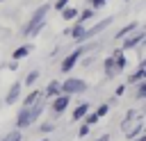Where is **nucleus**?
I'll use <instances>...</instances> for the list:
<instances>
[{
  "label": "nucleus",
  "mask_w": 146,
  "mask_h": 141,
  "mask_svg": "<svg viewBox=\"0 0 146 141\" xmlns=\"http://www.w3.org/2000/svg\"><path fill=\"white\" fill-rule=\"evenodd\" d=\"M39 130H41L43 134H48V132H52V130H55V123H41V125H39Z\"/></svg>",
  "instance_id": "cd10ccee"
},
{
  "label": "nucleus",
  "mask_w": 146,
  "mask_h": 141,
  "mask_svg": "<svg viewBox=\"0 0 146 141\" xmlns=\"http://www.w3.org/2000/svg\"><path fill=\"white\" fill-rule=\"evenodd\" d=\"M89 130H91V125L82 123V125H80V130H78V136H87V134H89Z\"/></svg>",
  "instance_id": "c756f323"
},
{
  "label": "nucleus",
  "mask_w": 146,
  "mask_h": 141,
  "mask_svg": "<svg viewBox=\"0 0 146 141\" xmlns=\"http://www.w3.org/2000/svg\"><path fill=\"white\" fill-rule=\"evenodd\" d=\"M139 80H146V64H144V61L137 66V70H135V73H130V75H128V84H135V82H139Z\"/></svg>",
  "instance_id": "9b49d317"
},
{
  "label": "nucleus",
  "mask_w": 146,
  "mask_h": 141,
  "mask_svg": "<svg viewBox=\"0 0 146 141\" xmlns=\"http://www.w3.org/2000/svg\"><path fill=\"white\" fill-rule=\"evenodd\" d=\"M135 139H137V141H146V134H137Z\"/></svg>",
  "instance_id": "72a5a7b5"
},
{
  "label": "nucleus",
  "mask_w": 146,
  "mask_h": 141,
  "mask_svg": "<svg viewBox=\"0 0 146 141\" xmlns=\"http://www.w3.org/2000/svg\"><path fill=\"white\" fill-rule=\"evenodd\" d=\"M96 141H110V134H103V136H98Z\"/></svg>",
  "instance_id": "473e14b6"
},
{
  "label": "nucleus",
  "mask_w": 146,
  "mask_h": 141,
  "mask_svg": "<svg viewBox=\"0 0 146 141\" xmlns=\"http://www.w3.org/2000/svg\"><path fill=\"white\" fill-rule=\"evenodd\" d=\"M66 5H68V0H55V2L50 5V7H55V11H62V9L66 7Z\"/></svg>",
  "instance_id": "c85d7f7f"
},
{
  "label": "nucleus",
  "mask_w": 146,
  "mask_h": 141,
  "mask_svg": "<svg viewBox=\"0 0 146 141\" xmlns=\"http://www.w3.org/2000/svg\"><path fill=\"white\" fill-rule=\"evenodd\" d=\"M96 16V9H91V7H87V9H82V11H78V23H89L91 18Z\"/></svg>",
  "instance_id": "a211bd4d"
},
{
  "label": "nucleus",
  "mask_w": 146,
  "mask_h": 141,
  "mask_svg": "<svg viewBox=\"0 0 146 141\" xmlns=\"http://www.w3.org/2000/svg\"><path fill=\"white\" fill-rule=\"evenodd\" d=\"M82 118H84L87 125H96V123H98V114H96V111H87Z\"/></svg>",
  "instance_id": "b1692460"
},
{
  "label": "nucleus",
  "mask_w": 146,
  "mask_h": 141,
  "mask_svg": "<svg viewBox=\"0 0 146 141\" xmlns=\"http://www.w3.org/2000/svg\"><path fill=\"white\" fill-rule=\"evenodd\" d=\"M135 116H137V111H135V109H128V111H125V116H123V123H121V130H128V127H130V125L135 123V121H132Z\"/></svg>",
  "instance_id": "412c9836"
},
{
  "label": "nucleus",
  "mask_w": 146,
  "mask_h": 141,
  "mask_svg": "<svg viewBox=\"0 0 146 141\" xmlns=\"http://www.w3.org/2000/svg\"><path fill=\"white\" fill-rule=\"evenodd\" d=\"M21 93H23V82H14L7 91V96H5V105H16Z\"/></svg>",
  "instance_id": "6e6552de"
},
{
  "label": "nucleus",
  "mask_w": 146,
  "mask_h": 141,
  "mask_svg": "<svg viewBox=\"0 0 146 141\" xmlns=\"http://www.w3.org/2000/svg\"><path fill=\"white\" fill-rule=\"evenodd\" d=\"M30 52H32V45H30V43H25V45H18V48L11 52V59H14V61H21V59H25Z\"/></svg>",
  "instance_id": "f8f14e48"
},
{
  "label": "nucleus",
  "mask_w": 146,
  "mask_h": 141,
  "mask_svg": "<svg viewBox=\"0 0 146 141\" xmlns=\"http://www.w3.org/2000/svg\"><path fill=\"white\" fill-rule=\"evenodd\" d=\"M87 2H89V7H91V9H96V11H98V9H103V7H105V2H107V0H87Z\"/></svg>",
  "instance_id": "bb28decb"
},
{
  "label": "nucleus",
  "mask_w": 146,
  "mask_h": 141,
  "mask_svg": "<svg viewBox=\"0 0 146 141\" xmlns=\"http://www.w3.org/2000/svg\"><path fill=\"white\" fill-rule=\"evenodd\" d=\"M112 57H114V66H116V70L121 73V70L128 66V57H125V52H123L121 48H116V50H112Z\"/></svg>",
  "instance_id": "9d476101"
},
{
  "label": "nucleus",
  "mask_w": 146,
  "mask_h": 141,
  "mask_svg": "<svg viewBox=\"0 0 146 141\" xmlns=\"http://www.w3.org/2000/svg\"><path fill=\"white\" fill-rule=\"evenodd\" d=\"M57 93H62V86H59V82H57V80H50V82H48V86L43 89V96H46V98H55Z\"/></svg>",
  "instance_id": "2eb2a0df"
},
{
  "label": "nucleus",
  "mask_w": 146,
  "mask_h": 141,
  "mask_svg": "<svg viewBox=\"0 0 146 141\" xmlns=\"http://www.w3.org/2000/svg\"><path fill=\"white\" fill-rule=\"evenodd\" d=\"M144 39H146V32L137 27L135 32H130L128 36H123V39H121V41H123L121 50H123V52H128V50H132V48H139V45L144 43Z\"/></svg>",
  "instance_id": "39448f33"
},
{
  "label": "nucleus",
  "mask_w": 146,
  "mask_h": 141,
  "mask_svg": "<svg viewBox=\"0 0 146 141\" xmlns=\"http://www.w3.org/2000/svg\"><path fill=\"white\" fill-rule=\"evenodd\" d=\"M59 86H62V93H66V96H78L89 89V84L82 77H66L64 82H59Z\"/></svg>",
  "instance_id": "7ed1b4c3"
},
{
  "label": "nucleus",
  "mask_w": 146,
  "mask_h": 141,
  "mask_svg": "<svg viewBox=\"0 0 146 141\" xmlns=\"http://www.w3.org/2000/svg\"><path fill=\"white\" fill-rule=\"evenodd\" d=\"M103 70H105V77H114L119 70H116V66H114V57H112V52H110V57H105V61H103Z\"/></svg>",
  "instance_id": "ddd939ff"
},
{
  "label": "nucleus",
  "mask_w": 146,
  "mask_h": 141,
  "mask_svg": "<svg viewBox=\"0 0 146 141\" xmlns=\"http://www.w3.org/2000/svg\"><path fill=\"white\" fill-rule=\"evenodd\" d=\"M68 102H71V96H66V93H57V96L52 98V102H50V111H52V116H59V114L68 107Z\"/></svg>",
  "instance_id": "0eeeda50"
},
{
  "label": "nucleus",
  "mask_w": 146,
  "mask_h": 141,
  "mask_svg": "<svg viewBox=\"0 0 146 141\" xmlns=\"http://www.w3.org/2000/svg\"><path fill=\"white\" fill-rule=\"evenodd\" d=\"M84 52H87V50H84V45H80V48H75L73 52H68V55L62 59V66H59V70L68 75V73H71V70L78 66V61H80V57H82Z\"/></svg>",
  "instance_id": "20e7f679"
},
{
  "label": "nucleus",
  "mask_w": 146,
  "mask_h": 141,
  "mask_svg": "<svg viewBox=\"0 0 146 141\" xmlns=\"http://www.w3.org/2000/svg\"><path fill=\"white\" fill-rule=\"evenodd\" d=\"M41 98H43V91H41V89H32V91H30V93L25 96V100H23V105H25V107H30V105H34V102H39Z\"/></svg>",
  "instance_id": "dca6fc26"
},
{
  "label": "nucleus",
  "mask_w": 146,
  "mask_h": 141,
  "mask_svg": "<svg viewBox=\"0 0 146 141\" xmlns=\"http://www.w3.org/2000/svg\"><path fill=\"white\" fill-rule=\"evenodd\" d=\"M39 141H50V139H39Z\"/></svg>",
  "instance_id": "f704fd0d"
},
{
  "label": "nucleus",
  "mask_w": 146,
  "mask_h": 141,
  "mask_svg": "<svg viewBox=\"0 0 146 141\" xmlns=\"http://www.w3.org/2000/svg\"><path fill=\"white\" fill-rule=\"evenodd\" d=\"M114 93H116V96H123V93H125V84H119V86H116V91H114Z\"/></svg>",
  "instance_id": "7c9ffc66"
},
{
  "label": "nucleus",
  "mask_w": 146,
  "mask_h": 141,
  "mask_svg": "<svg viewBox=\"0 0 146 141\" xmlns=\"http://www.w3.org/2000/svg\"><path fill=\"white\" fill-rule=\"evenodd\" d=\"M89 109H91V105H89V102H80V105L73 109V116H71V121H82V116H84Z\"/></svg>",
  "instance_id": "f3484780"
},
{
  "label": "nucleus",
  "mask_w": 146,
  "mask_h": 141,
  "mask_svg": "<svg viewBox=\"0 0 146 141\" xmlns=\"http://www.w3.org/2000/svg\"><path fill=\"white\" fill-rule=\"evenodd\" d=\"M52 7H50V2H43V5H39L36 9H34V14L30 16V20L23 25V30H21V36H25V39H30V36H36L43 27H46V16H48V11H50Z\"/></svg>",
  "instance_id": "f257e3e1"
},
{
  "label": "nucleus",
  "mask_w": 146,
  "mask_h": 141,
  "mask_svg": "<svg viewBox=\"0 0 146 141\" xmlns=\"http://www.w3.org/2000/svg\"><path fill=\"white\" fill-rule=\"evenodd\" d=\"M78 11H80V9H75V7L66 5V7H64L59 14H62V18H64V20H75V18H78Z\"/></svg>",
  "instance_id": "aec40b11"
},
{
  "label": "nucleus",
  "mask_w": 146,
  "mask_h": 141,
  "mask_svg": "<svg viewBox=\"0 0 146 141\" xmlns=\"http://www.w3.org/2000/svg\"><path fill=\"white\" fill-rule=\"evenodd\" d=\"M135 84H137L135 98H137V100H144V98H146V80H139V82H135Z\"/></svg>",
  "instance_id": "5701e85b"
},
{
  "label": "nucleus",
  "mask_w": 146,
  "mask_h": 141,
  "mask_svg": "<svg viewBox=\"0 0 146 141\" xmlns=\"http://www.w3.org/2000/svg\"><path fill=\"white\" fill-rule=\"evenodd\" d=\"M137 27H139V23H137V20H132V23H128V25H123V27H121V30H119V32L114 34V39H116V41H121L123 36H128V34H130V32H135Z\"/></svg>",
  "instance_id": "4468645a"
},
{
  "label": "nucleus",
  "mask_w": 146,
  "mask_h": 141,
  "mask_svg": "<svg viewBox=\"0 0 146 141\" xmlns=\"http://www.w3.org/2000/svg\"><path fill=\"white\" fill-rule=\"evenodd\" d=\"M39 75H41V73H39V68H34V70H30L23 84H25V86H34V84H36V80H39Z\"/></svg>",
  "instance_id": "4be33fe9"
},
{
  "label": "nucleus",
  "mask_w": 146,
  "mask_h": 141,
  "mask_svg": "<svg viewBox=\"0 0 146 141\" xmlns=\"http://www.w3.org/2000/svg\"><path fill=\"white\" fill-rule=\"evenodd\" d=\"M21 139H23V136H21V130H11V132H9L5 139H0V141H21Z\"/></svg>",
  "instance_id": "393cba45"
},
{
  "label": "nucleus",
  "mask_w": 146,
  "mask_h": 141,
  "mask_svg": "<svg viewBox=\"0 0 146 141\" xmlns=\"http://www.w3.org/2000/svg\"><path fill=\"white\" fill-rule=\"evenodd\" d=\"M96 114H98V118H103V116H107V114H110V102H103V105H98V109H96Z\"/></svg>",
  "instance_id": "a878e982"
},
{
  "label": "nucleus",
  "mask_w": 146,
  "mask_h": 141,
  "mask_svg": "<svg viewBox=\"0 0 146 141\" xmlns=\"http://www.w3.org/2000/svg\"><path fill=\"white\" fill-rule=\"evenodd\" d=\"M110 25H112V16H107V18H103V20H98L96 25H91V27H87V30H84V34L80 36V41H78V43H84V41H89V39L98 36V34H100L105 27H110Z\"/></svg>",
  "instance_id": "423d86ee"
},
{
  "label": "nucleus",
  "mask_w": 146,
  "mask_h": 141,
  "mask_svg": "<svg viewBox=\"0 0 146 141\" xmlns=\"http://www.w3.org/2000/svg\"><path fill=\"white\" fill-rule=\"evenodd\" d=\"M84 30H87V25H84V23H78V20H75V23H73L71 27H66V30H64V34H66V36H71L73 41H80V36L84 34Z\"/></svg>",
  "instance_id": "1a4fd4ad"
},
{
  "label": "nucleus",
  "mask_w": 146,
  "mask_h": 141,
  "mask_svg": "<svg viewBox=\"0 0 146 141\" xmlns=\"http://www.w3.org/2000/svg\"><path fill=\"white\" fill-rule=\"evenodd\" d=\"M41 111H43V102H41V100L34 102V105H30V107L23 105V107L18 109V114H16V130H25V127H30L34 121H39Z\"/></svg>",
  "instance_id": "f03ea898"
},
{
  "label": "nucleus",
  "mask_w": 146,
  "mask_h": 141,
  "mask_svg": "<svg viewBox=\"0 0 146 141\" xmlns=\"http://www.w3.org/2000/svg\"><path fill=\"white\" fill-rule=\"evenodd\" d=\"M141 130H144V121H135V125L125 130V139H135L137 134H141Z\"/></svg>",
  "instance_id": "6ab92c4d"
},
{
  "label": "nucleus",
  "mask_w": 146,
  "mask_h": 141,
  "mask_svg": "<svg viewBox=\"0 0 146 141\" xmlns=\"http://www.w3.org/2000/svg\"><path fill=\"white\" fill-rule=\"evenodd\" d=\"M94 64V57H84V66H91Z\"/></svg>",
  "instance_id": "2f4dec72"
}]
</instances>
